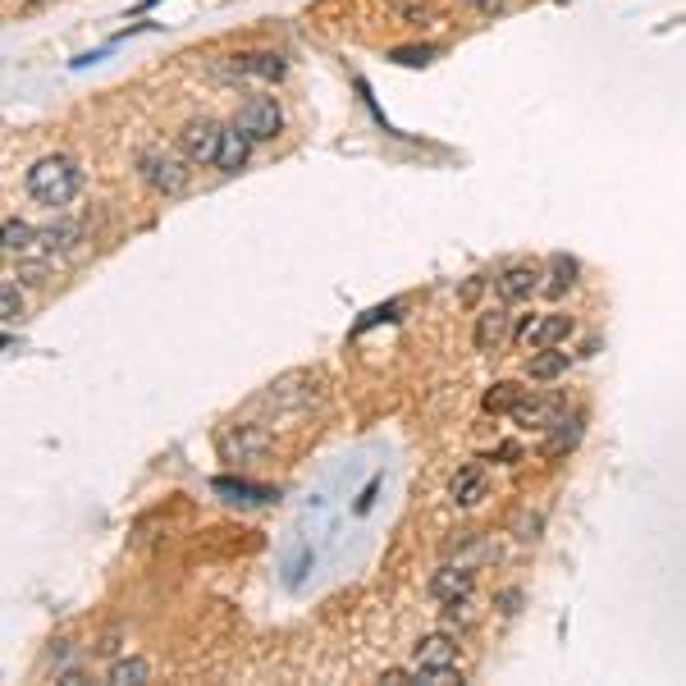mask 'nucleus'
Returning <instances> with one entry per match:
<instances>
[{"label":"nucleus","mask_w":686,"mask_h":686,"mask_svg":"<svg viewBox=\"0 0 686 686\" xmlns=\"http://www.w3.org/2000/svg\"><path fill=\"white\" fill-rule=\"evenodd\" d=\"M558 417H563V403H558V398H522L513 412V421L522 430H549Z\"/></svg>","instance_id":"nucleus-9"},{"label":"nucleus","mask_w":686,"mask_h":686,"mask_svg":"<svg viewBox=\"0 0 686 686\" xmlns=\"http://www.w3.org/2000/svg\"><path fill=\"white\" fill-rule=\"evenodd\" d=\"M449 494H453V504H458V508H476V504H481V499H485V467H481V462L458 467Z\"/></svg>","instance_id":"nucleus-10"},{"label":"nucleus","mask_w":686,"mask_h":686,"mask_svg":"<svg viewBox=\"0 0 686 686\" xmlns=\"http://www.w3.org/2000/svg\"><path fill=\"white\" fill-rule=\"evenodd\" d=\"M0 311H5V325H14L23 316V293L14 275H5V284H0Z\"/></svg>","instance_id":"nucleus-22"},{"label":"nucleus","mask_w":686,"mask_h":686,"mask_svg":"<svg viewBox=\"0 0 686 686\" xmlns=\"http://www.w3.org/2000/svg\"><path fill=\"white\" fill-rule=\"evenodd\" d=\"M247 156H252V138H247L238 124H234V129H225V142H220V161H215V165H220L225 174H238L247 165Z\"/></svg>","instance_id":"nucleus-15"},{"label":"nucleus","mask_w":686,"mask_h":686,"mask_svg":"<svg viewBox=\"0 0 686 686\" xmlns=\"http://www.w3.org/2000/svg\"><path fill=\"white\" fill-rule=\"evenodd\" d=\"M572 279H577V261L572 257H563V252H558V257H549V284H545V293H568L572 289Z\"/></svg>","instance_id":"nucleus-20"},{"label":"nucleus","mask_w":686,"mask_h":686,"mask_svg":"<svg viewBox=\"0 0 686 686\" xmlns=\"http://www.w3.org/2000/svg\"><path fill=\"white\" fill-rule=\"evenodd\" d=\"M220 142H225V129H220L215 119H193V124L179 133V147L193 165H215L220 161Z\"/></svg>","instance_id":"nucleus-5"},{"label":"nucleus","mask_w":686,"mask_h":686,"mask_svg":"<svg viewBox=\"0 0 686 686\" xmlns=\"http://www.w3.org/2000/svg\"><path fill=\"white\" fill-rule=\"evenodd\" d=\"M234 69L238 74H252V78H284V55H270V51H261V55H238L234 60Z\"/></svg>","instance_id":"nucleus-18"},{"label":"nucleus","mask_w":686,"mask_h":686,"mask_svg":"<svg viewBox=\"0 0 686 686\" xmlns=\"http://www.w3.org/2000/svg\"><path fill=\"white\" fill-rule=\"evenodd\" d=\"M453 664H458V645H453L449 632L417 641V668H453Z\"/></svg>","instance_id":"nucleus-13"},{"label":"nucleus","mask_w":686,"mask_h":686,"mask_svg":"<svg viewBox=\"0 0 686 686\" xmlns=\"http://www.w3.org/2000/svg\"><path fill=\"white\" fill-rule=\"evenodd\" d=\"M23 5H33V0H23Z\"/></svg>","instance_id":"nucleus-29"},{"label":"nucleus","mask_w":686,"mask_h":686,"mask_svg":"<svg viewBox=\"0 0 686 686\" xmlns=\"http://www.w3.org/2000/svg\"><path fill=\"white\" fill-rule=\"evenodd\" d=\"M494 289H499V298H504V302H522V298H531V293L540 289V270L526 266V261L504 266V270H499V279H494Z\"/></svg>","instance_id":"nucleus-8"},{"label":"nucleus","mask_w":686,"mask_h":686,"mask_svg":"<svg viewBox=\"0 0 686 686\" xmlns=\"http://www.w3.org/2000/svg\"><path fill=\"white\" fill-rule=\"evenodd\" d=\"M536 531H540V517H522V536L517 540H536Z\"/></svg>","instance_id":"nucleus-28"},{"label":"nucleus","mask_w":686,"mask_h":686,"mask_svg":"<svg viewBox=\"0 0 686 686\" xmlns=\"http://www.w3.org/2000/svg\"><path fill=\"white\" fill-rule=\"evenodd\" d=\"M389 60H394V65L417 69V65H430V60H435V51H430V46H398V51H389Z\"/></svg>","instance_id":"nucleus-24"},{"label":"nucleus","mask_w":686,"mask_h":686,"mask_svg":"<svg viewBox=\"0 0 686 686\" xmlns=\"http://www.w3.org/2000/svg\"><path fill=\"white\" fill-rule=\"evenodd\" d=\"M33 243H37V229L33 225H23V220H5V252H10V257H23Z\"/></svg>","instance_id":"nucleus-21"},{"label":"nucleus","mask_w":686,"mask_h":686,"mask_svg":"<svg viewBox=\"0 0 686 686\" xmlns=\"http://www.w3.org/2000/svg\"><path fill=\"white\" fill-rule=\"evenodd\" d=\"M508 330H513V316H508L504 307L481 311V316H476V348H481V353H494V348L508 339Z\"/></svg>","instance_id":"nucleus-11"},{"label":"nucleus","mask_w":686,"mask_h":686,"mask_svg":"<svg viewBox=\"0 0 686 686\" xmlns=\"http://www.w3.org/2000/svg\"><path fill=\"white\" fill-rule=\"evenodd\" d=\"M376 490H380V476H376V481H371V485H366V490H362V499H357V508H353L357 517H362V513H371V504H376Z\"/></svg>","instance_id":"nucleus-26"},{"label":"nucleus","mask_w":686,"mask_h":686,"mask_svg":"<svg viewBox=\"0 0 686 686\" xmlns=\"http://www.w3.org/2000/svg\"><path fill=\"white\" fill-rule=\"evenodd\" d=\"M581 440V417H558L549 426V440H545V458H563L568 449H577Z\"/></svg>","instance_id":"nucleus-17"},{"label":"nucleus","mask_w":686,"mask_h":686,"mask_svg":"<svg viewBox=\"0 0 686 686\" xmlns=\"http://www.w3.org/2000/svg\"><path fill=\"white\" fill-rule=\"evenodd\" d=\"M467 5H472V10H481V14H499V10H504V0H467Z\"/></svg>","instance_id":"nucleus-27"},{"label":"nucleus","mask_w":686,"mask_h":686,"mask_svg":"<svg viewBox=\"0 0 686 686\" xmlns=\"http://www.w3.org/2000/svg\"><path fill=\"white\" fill-rule=\"evenodd\" d=\"M568 353H558V348H536L531 353V362H526V376L531 380H558V376H568Z\"/></svg>","instance_id":"nucleus-16"},{"label":"nucleus","mask_w":686,"mask_h":686,"mask_svg":"<svg viewBox=\"0 0 686 686\" xmlns=\"http://www.w3.org/2000/svg\"><path fill=\"white\" fill-rule=\"evenodd\" d=\"M430 595H435V600L440 604H449V600H467V595H472V572L462 568H440L435 572V581H430Z\"/></svg>","instance_id":"nucleus-14"},{"label":"nucleus","mask_w":686,"mask_h":686,"mask_svg":"<svg viewBox=\"0 0 686 686\" xmlns=\"http://www.w3.org/2000/svg\"><path fill=\"white\" fill-rule=\"evenodd\" d=\"M83 188V170H78L69 156H42V161L28 170V197L42 206H69Z\"/></svg>","instance_id":"nucleus-1"},{"label":"nucleus","mask_w":686,"mask_h":686,"mask_svg":"<svg viewBox=\"0 0 686 686\" xmlns=\"http://www.w3.org/2000/svg\"><path fill=\"white\" fill-rule=\"evenodd\" d=\"M394 302H389V307H376V311H366L362 316V325H357V330H371V325H380V321H389V316H394Z\"/></svg>","instance_id":"nucleus-25"},{"label":"nucleus","mask_w":686,"mask_h":686,"mask_svg":"<svg viewBox=\"0 0 686 686\" xmlns=\"http://www.w3.org/2000/svg\"><path fill=\"white\" fill-rule=\"evenodd\" d=\"M568 334H572V316H563V311L526 316V321L517 325V343H522V348H558Z\"/></svg>","instance_id":"nucleus-6"},{"label":"nucleus","mask_w":686,"mask_h":686,"mask_svg":"<svg viewBox=\"0 0 686 686\" xmlns=\"http://www.w3.org/2000/svg\"><path fill=\"white\" fill-rule=\"evenodd\" d=\"M234 124L252 142H270L279 133V124H284V115H279V106L270 97H252V101H243V110H238Z\"/></svg>","instance_id":"nucleus-7"},{"label":"nucleus","mask_w":686,"mask_h":686,"mask_svg":"<svg viewBox=\"0 0 686 686\" xmlns=\"http://www.w3.org/2000/svg\"><path fill=\"white\" fill-rule=\"evenodd\" d=\"M215 449H220V462H229V467H238V462H257V458H266L270 453V430L243 421V426L220 430Z\"/></svg>","instance_id":"nucleus-3"},{"label":"nucleus","mask_w":686,"mask_h":686,"mask_svg":"<svg viewBox=\"0 0 686 686\" xmlns=\"http://www.w3.org/2000/svg\"><path fill=\"white\" fill-rule=\"evenodd\" d=\"M316 403V376L307 371H293V376L275 380V385L261 394V408H275V412H298Z\"/></svg>","instance_id":"nucleus-4"},{"label":"nucleus","mask_w":686,"mask_h":686,"mask_svg":"<svg viewBox=\"0 0 686 686\" xmlns=\"http://www.w3.org/2000/svg\"><path fill=\"white\" fill-rule=\"evenodd\" d=\"M110 682H119V686L147 682V664H142V659H119V664L110 668Z\"/></svg>","instance_id":"nucleus-23"},{"label":"nucleus","mask_w":686,"mask_h":686,"mask_svg":"<svg viewBox=\"0 0 686 686\" xmlns=\"http://www.w3.org/2000/svg\"><path fill=\"white\" fill-rule=\"evenodd\" d=\"M522 398H526V389L517 385V380H499V385L485 394V412H494V417H499V412H517Z\"/></svg>","instance_id":"nucleus-19"},{"label":"nucleus","mask_w":686,"mask_h":686,"mask_svg":"<svg viewBox=\"0 0 686 686\" xmlns=\"http://www.w3.org/2000/svg\"><path fill=\"white\" fill-rule=\"evenodd\" d=\"M188 156H170V151H161V147H147L138 156V170H142V179L156 188L161 197H179L183 188H188V179H193V170H188Z\"/></svg>","instance_id":"nucleus-2"},{"label":"nucleus","mask_w":686,"mask_h":686,"mask_svg":"<svg viewBox=\"0 0 686 686\" xmlns=\"http://www.w3.org/2000/svg\"><path fill=\"white\" fill-rule=\"evenodd\" d=\"M211 490H215V494H225L229 504H243V508H257V504H270V499H279V494H275V490H266V485L229 481V476H215Z\"/></svg>","instance_id":"nucleus-12"}]
</instances>
